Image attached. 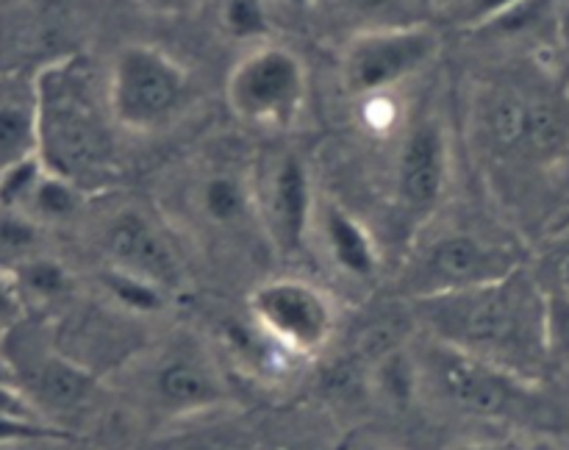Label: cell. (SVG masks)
Listing matches in <instances>:
<instances>
[{
    "label": "cell",
    "instance_id": "11",
    "mask_svg": "<svg viewBox=\"0 0 569 450\" xmlns=\"http://www.w3.org/2000/svg\"><path fill=\"white\" fill-rule=\"evenodd\" d=\"M178 217L200 237H259L256 170L220 156L194 167L178 189Z\"/></svg>",
    "mask_w": 569,
    "mask_h": 450
},
{
    "label": "cell",
    "instance_id": "29",
    "mask_svg": "<svg viewBox=\"0 0 569 450\" xmlns=\"http://www.w3.org/2000/svg\"><path fill=\"white\" fill-rule=\"evenodd\" d=\"M133 3L142 6L144 11H150V14L178 17V14H187L198 0H133Z\"/></svg>",
    "mask_w": 569,
    "mask_h": 450
},
{
    "label": "cell",
    "instance_id": "16",
    "mask_svg": "<svg viewBox=\"0 0 569 450\" xmlns=\"http://www.w3.org/2000/svg\"><path fill=\"white\" fill-rule=\"evenodd\" d=\"M450 181V144L439 120L415 122L400 144L395 164V194L409 220L426 226L442 206Z\"/></svg>",
    "mask_w": 569,
    "mask_h": 450
},
{
    "label": "cell",
    "instance_id": "28",
    "mask_svg": "<svg viewBox=\"0 0 569 450\" xmlns=\"http://www.w3.org/2000/svg\"><path fill=\"white\" fill-rule=\"evenodd\" d=\"M22 311H26V300H22L20 289H17L14 276L0 270V350H3L11 331L20 326Z\"/></svg>",
    "mask_w": 569,
    "mask_h": 450
},
{
    "label": "cell",
    "instance_id": "21",
    "mask_svg": "<svg viewBox=\"0 0 569 450\" xmlns=\"http://www.w3.org/2000/svg\"><path fill=\"white\" fill-rule=\"evenodd\" d=\"M44 253V226L26 211L0 206V270L14 272Z\"/></svg>",
    "mask_w": 569,
    "mask_h": 450
},
{
    "label": "cell",
    "instance_id": "18",
    "mask_svg": "<svg viewBox=\"0 0 569 450\" xmlns=\"http://www.w3.org/2000/svg\"><path fill=\"white\" fill-rule=\"evenodd\" d=\"M39 159V89L31 72H0V176Z\"/></svg>",
    "mask_w": 569,
    "mask_h": 450
},
{
    "label": "cell",
    "instance_id": "5",
    "mask_svg": "<svg viewBox=\"0 0 569 450\" xmlns=\"http://www.w3.org/2000/svg\"><path fill=\"white\" fill-rule=\"evenodd\" d=\"M526 267L522 248L506 233L478 228H445L420 237L398 276V289L411 300H433L503 281Z\"/></svg>",
    "mask_w": 569,
    "mask_h": 450
},
{
    "label": "cell",
    "instance_id": "20",
    "mask_svg": "<svg viewBox=\"0 0 569 450\" xmlns=\"http://www.w3.org/2000/svg\"><path fill=\"white\" fill-rule=\"evenodd\" d=\"M326 6L328 14L339 26L356 33L381 31V28H398L420 22L415 0H315Z\"/></svg>",
    "mask_w": 569,
    "mask_h": 450
},
{
    "label": "cell",
    "instance_id": "13",
    "mask_svg": "<svg viewBox=\"0 0 569 450\" xmlns=\"http://www.w3.org/2000/svg\"><path fill=\"white\" fill-rule=\"evenodd\" d=\"M256 206L259 226L270 253L295 259L315 237V220L320 200L315 198V181L292 150L270 156L256 170Z\"/></svg>",
    "mask_w": 569,
    "mask_h": 450
},
{
    "label": "cell",
    "instance_id": "35",
    "mask_svg": "<svg viewBox=\"0 0 569 450\" xmlns=\"http://www.w3.org/2000/svg\"><path fill=\"white\" fill-rule=\"evenodd\" d=\"M567 28H569V11H567Z\"/></svg>",
    "mask_w": 569,
    "mask_h": 450
},
{
    "label": "cell",
    "instance_id": "31",
    "mask_svg": "<svg viewBox=\"0 0 569 450\" xmlns=\"http://www.w3.org/2000/svg\"><path fill=\"white\" fill-rule=\"evenodd\" d=\"M515 450H565V448L556 442H550V439L528 437V439H522V442H515Z\"/></svg>",
    "mask_w": 569,
    "mask_h": 450
},
{
    "label": "cell",
    "instance_id": "7",
    "mask_svg": "<svg viewBox=\"0 0 569 450\" xmlns=\"http://www.w3.org/2000/svg\"><path fill=\"white\" fill-rule=\"evenodd\" d=\"M106 94L117 128L156 133L170 128L187 111L192 78L167 50L133 42L117 50L106 78Z\"/></svg>",
    "mask_w": 569,
    "mask_h": 450
},
{
    "label": "cell",
    "instance_id": "22",
    "mask_svg": "<svg viewBox=\"0 0 569 450\" xmlns=\"http://www.w3.org/2000/svg\"><path fill=\"white\" fill-rule=\"evenodd\" d=\"M87 198L89 194L81 192L78 187H72L70 181L42 170L31 198L26 200V206H22L20 211H26L28 217H33V220L42 222V226H53V222L76 220L78 211L87 203Z\"/></svg>",
    "mask_w": 569,
    "mask_h": 450
},
{
    "label": "cell",
    "instance_id": "15",
    "mask_svg": "<svg viewBox=\"0 0 569 450\" xmlns=\"http://www.w3.org/2000/svg\"><path fill=\"white\" fill-rule=\"evenodd\" d=\"M14 378L53 426L64 428V417L87 409L100 378L89 367L50 344H22L20 353H6Z\"/></svg>",
    "mask_w": 569,
    "mask_h": 450
},
{
    "label": "cell",
    "instance_id": "14",
    "mask_svg": "<svg viewBox=\"0 0 569 450\" xmlns=\"http://www.w3.org/2000/svg\"><path fill=\"white\" fill-rule=\"evenodd\" d=\"M103 267L148 278L178 294L183 287V259L164 220L139 203H122L100 226Z\"/></svg>",
    "mask_w": 569,
    "mask_h": 450
},
{
    "label": "cell",
    "instance_id": "6",
    "mask_svg": "<svg viewBox=\"0 0 569 450\" xmlns=\"http://www.w3.org/2000/svg\"><path fill=\"white\" fill-rule=\"evenodd\" d=\"M420 392L467 420L511 422L533 406V381L428 337L415 350Z\"/></svg>",
    "mask_w": 569,
    "mask_h": 450
},
{
    "label": "cell",
    "instance_id": "9",
    "mask_svg": "<svg viewBox=\"0 0 569 450\" xmlns=\"http://www.w3.org/2000/svg\"><path fill=\"white\" fill-rule=\"evenodd\" d=\"M248 317L298 359H311L333 342L339 306L328 289L300 276H276L248 294Z\"/></svg>",
    "mask_w": 569,
    "mask_h": 450
},
{
    "label": "cell",
    "instance_id": "36",
    "mask_svg": "<svg viewBox=\"0 0 569 450\" xmlns=\"http://www.w3.org/2000/svg\"><path fill=\"white\" fill-rule=\"evenodd\" d=\"M467 3H470V0H465V6H467Z\"/></svg>",
    "mask_w": 569,
    "mask_h": 450
},
{
    "label": "cell",
    "instance_id": "19",
    "mask_svg": "<svg viewBox=\"0 0 569 450\" xmlns=\"http://www.w3.org/2000/svg\"><path fill=\"white\" fill-rule=\"evenodd\" d=\"M98 287L106 303L131 320H156V317L167 314L176 300L170 289L159 287L148 278L131 276V272L111 270V267H100Z\"/></svg>",
    "mask_w": 569,
    "mask_h": 450
},
{
    "label": "cell",
    "instance_id": "3",
    "mask_svg": "<svg viewBox=\"0 0 569 450\" xmlns=\"http://www.w3.org/2000/svg\"><path fill=\"white\" fill-rule=\"evenodd\" d=\"M120 378L133 403L161 422L206 414L231 398L217 353L187 328L139 348Z\"/></svg>",
    "mask_w": 569,
    "mask_h": 450
},
{
    "label": "cell",
    "instance_id": "10",
    "mask_svg": "<svg viewBox=\"0 0 569 450\" xmlns=\"http://www.w3.org/2000/svg\"><path fill=\"white\" fill-rule=\"evenodd\" d=\"M226 92L237 120L261 131H287L303 111L309 81L292 50L259 44L233 64Z\"/></svg>",
    "mask_w": 569,
    "mask_h": 450
},
{
    "label": "cell",
    "instance_id": "17",
    "mask_svg": "<svg viewBox=\"0 0 569 450\" xmlns=\"http://www.w3.org/2000/svg\"><path fill=\"white\" fill-rule=\"evenodd\" d=\"M315 237L320 239L328 261L353 281H370L381 270V248L370 228L337 200H320L315 220Z\"/></svg>",
    "mask_w": 569,
    "mask_h": 450
},
{
    "label": "cell",
    "instance_id": "2",
    "mask_svg": "<svg viewBox=\"0 0 569 450\" xmlns=\"http://www.w3.org/2000/svg\"><path fill=\"white\" fill-rule=\"evenodd\" d=\"M37 89L42 167L81 192H103L120 172L106 83L78 53L37 72Z\"/></svg>",
    "mask_w": 569,
    "mask_h": 450
},
{
    "label": "cell",
    "instance_id": "23",
    "mask_svg": "<svg viewBox=\"0 0 569 450\" xmlns=\"http://www.w3.org/2000/svg\"><path fill=\"white\" fill-rule=\"evenodd\" d=\"M26 303H53L70 292V272L53 256L42 253L39 259L28 261L20 270L11 272Z\"/></svg>",
    "mask_w": 569,
    "mask_h": 450
},
{
    "label": "cell",
    "instance_id": "30",
    "mask_svg": "<svg viewBox=\"0 0 569 450\" xmlns=\"http://www.w3.org/2000/svg\"><path fill=\"white\" fill-rule=\"evenodd\" d=\"M450 450H515V444L492 442V439H470V442H459Z\"/></svg>",
    "mask_w": 569,
    "mask_h": 450
},
{
    "label": "cell",
    "instance_id": "12",
    "mask_svg": "<svg viewBox=\"0 0 569 450\" xmlns=\"http://www.w3.org/2000/svg\"><path fill=\"white\" fill-rule=\"evenodd\" d=\"M439 33L426 20L350 37L342 53V83L353 98H378L426 70L439 53Z\"/></svg>",
    "mask_w": 569,
    "mask_h": 450
},
{
    "label": "cell",
    "instance_id": "24",
    "mask_svg": "<svg viewBox=\"0 0 569 450\" xmlns=\"http://www.w3.org/2000/svg\"><path fill=\"white\" fill-rule=\"evenodd\" d=\"M545 342L548 361L569 367V292H545Z\"/></svg>",
    "mask_w": 569,
    "mask_h": 450
},
{
    "label": "cell",
    "instance_id": "25",
    "mask_svg": "<svg viewBox=\"0 0 569 450\" xmlns=\"http://www.w3.org/2000/svg\"><path fill=\"white\" fill-rule=\"evenodd\" d=\"M220 22L226 33L237 39H261L270 31L267 9L261 0H222Z\"/></svg>",
    "mask_w": 569,
    "mask_h": 450
},
{
    "label": "cell",
    "instance_id": "33",
    "mask_svg": "<svg viewBox=\"0 0 569 450\" xmlns=\"http://www.w3.org/2000/svg\"><path fill=\"white\" fill-rule=\"evenodd\" d=\"M292 3L295 6H311V3H315V0H292Z\"/></svg>",
    "mask_w": 569,
    "mask_h": 450
},
{
    "label": "cell",
    "instance_id": "27",
    "mask_svg": "<svg viewBox=\"0 0 569 450\" xmlns=\"http://www.w3.org/2000/svg\"><path fill=\"white\" fill-rule=\"evenodd\" d=\"M0 417L3 420H20V422H50L48 417L39 411L31 394L20 387L17 381L0 383ZM53 426V422H50Z\"/></svg>",
    "mask_w": 569,
    "mask_h": 450
},
{
    "label": "cell",
    "instance_id": "1",
    "mask_svg": "<svg viewBox=\"0 0 569 450\" xmlns=\"http://www.w3.org/2000/svg\"><path fill=\"white\" fill-rule=\"evenodd\" d=\"M417 314L426 322L428 337L526 381H537L548 364L545 292L528 281L526 267L487 287L420 300Z\"/></svg>",
    "mask_w": 569,
    "mask_h": 450
},
{
    "label": "cell",
    "instance_id": "34",
    "mask_svg": "<svg viewBox=\"0 0 569 450\" xmlns=\"http://www.w3.org/2000/svg\"><path fill=\"white\" fill-rule=\"evenodd\" d=\"M365 450H389V448H378V444H370V448H365Z\"/></svg>",
    "mask_w": 569,
    "mask_h": 450
},
{
    "label": "cell",
    "instance_id": "8",
    "mask_svg": "<svg viewBox=\"0 0 569 450\" xmlns=\"http://www.w3.org/2000/svg\"><path fill=\"white\" fill-rule=\"evenodd\" d=\"M89 0H0V72H42L78 56Z\"/></svg>",
    "mask_w": 569,
    "mask_h": 450
},
{
    "label": "cell",
    "instance_id": "26",
    "mask_svg": "<svg viewBox=\"0 0 569 450\" xmlns=\"http://www.w3.org/2000/svg\"><path fill=\"white\" fill-rule=\"evenodd\" d=\"M72 433L67 428L50 422H20L0 417V444H33V442H61Z\"/></svg>",
    "mask_w": 569,
    "mask_h": 450
},
{
    "label": "cell",
    "instance_id": "4",
    "mask_svg": "<svg viewBox=\"0 0 569 450\" xmlns=\"http://www.w3.org/2000/svg\"><path fill=\"white\" fill-rule=\"evenodd\" d=\"M476 131L495 167H542L569 144L567 100L539 83L498 81L476 100Z\"/></svg>",
    "mask_w": 569,
    "mask_h": 450
},
{
    "label": "cell",
    "instance_id": "32",
    "mask_svg": "<svg viewBox=\"0 0 569 450\" xmlns=\"http://www.w3.org/2000/svg\"><path fill=\"white\" fill-rule=\"evenodd\" d=\"M6 381H17V378H14V367H11V361L6 359V353L0 350V383Z\"/></svg>",
    "mask_w": 569,
    "mask_h": 450
}]
</instances>
